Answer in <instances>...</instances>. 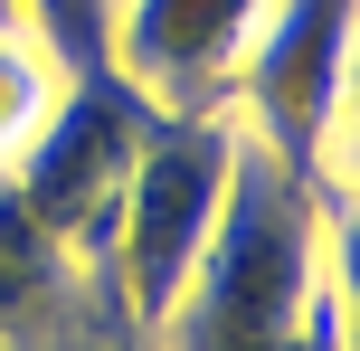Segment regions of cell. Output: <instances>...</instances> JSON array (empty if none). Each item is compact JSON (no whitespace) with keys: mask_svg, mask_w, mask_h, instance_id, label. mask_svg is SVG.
<instances>
[{"mask_svg":"<svg viewBox=\"0 0 360 351\" xmlns=\"http://www.w3.org/2000/svg\"><path fill=\"white\" fill-rule=\"evenodd\" d=\"M323 276H332L323 181L237 133V171H228V200H218V228H209L199 266L180 276V295L162 304V323L143 342L152 351H294Z\"/></svg>","mask_w":360,"mask_h":351,"instance_id":"1","label":"cell"},{"mask_svg":"<svg viewBox=\"0 0 360 351\" xmlns=\"http://www.w3.org/2000/svg\"><path fill=\"white\" fill-rule=\"evenodd\" d=\"M228 171H237V114H162L152 124L124 200H114L105 257H95V276L114 285V304L143 333L162 323L180 276L199 266V247L218 228V200H228Z\"/></svg>","mask_w":360,"mask_h":351,"instance_id":"2","label":"cell"},{"mask_svg":"<svg viewBox=\"0 0 360 351\" xmlns=\"http://www.w3.org/2000/svg\"><path fill=\"white\" fill-rule=\"evenodd\" d=\"M152 124H162V114H152L114 67L67 76L57 105L38 114V133L10 152L0 181H10V200L29 209L57 247H76V257L95 266L105 257V228H114V200H124L133 162H143V143H152Z\"/></svg>","mask_w":360,"mask_h":351,"instance_id":"3","label":"cell"},{"mask_svg":"<svg viewBox=\"0 0 360 351\" xmlns=\"http://www.w3.org/2000/svg\"><path fill=\"white\" fill-rule=\"evenodd\" d=\"M351 10L360 0H266L247 38V67H237V133L266 143L275 162L313 171L323 181V152L342 133V57H351Z\"/></svg>","mask_w":360,"mask_h":351,"instance_id":"4","label":"cell"},{"mask_svg":"<svg viewBox=\"0 0 360 351\" xmlns=\"http://www.w3.org/2000/svg\"><path fill=\"white\" fill-rule=\"evenodd\" d=\"M266 0H114L105 67L152 114H228Z\"/></svg>","mask_w":360,"mask_h":351,"instance_id":"5","label":"cell"},{"mask_svg":"<svg viewBox=\"0 0 360 351\" xmlns=\"http://www.w3.org/2000/svg\"><path fill=\"white\" fill-rule=\"evenodd\" d=\"M57 86H67V76H57V57L38 48L29 29L0 38V171H10V152L38 133V114L57 105Z\"/></svg>","mask_w":360,"mask_h":351,"instance_id":"6","label":"cell"},{"mask_svg":"<svg viewBox=\"0 0 360 351\" xmlns=\"http://www.w3.org/2000/svg\"><path fill=\"white\" fill-rule=\"evenodd\" d=\"M19 10H29V38L57 57V76H95V67H105L114 0H19Z\"/></svg>","mask_w":360,"mask_h":351,"instance_id":"7","label":"cell"},{"mask_svg":"<svg viewBox=\"0 0 360 351\" xmlns=\"http://www.w3.org/2000/svg\"><path fill=\"white\" fill-rule=\"evenodd\" d=\"M294 351H342V304H332V276H323V295H313V314H304V333H294Z\"/></svg>","mask_w":360,"mask_h":351,"instance_id":"8","label":"cell"},{"mask_svg":"<svg viewBox=\"0 0 360 351\" xmlns=\"http://www.w3.org/2000/svg\"><path fill=\"white\" fill-rule=\"evenodd\" d=\"M10 29H29V10H19V0H0V38H10Z\"/></svg>","mask_w":360,"mask_h":351,"instance_id":"9","label":"cell"}]
</instances>
